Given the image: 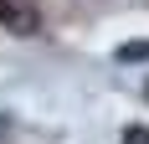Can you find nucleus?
<instances>
[{
  "mask_svg": "<svg viewBox=\"0 0 149 144\" xmlns=\"http://www.w3.org/2000/svg\"><path fill=\"white\" fill-rule=\"evenodd\" d=\"M123 144H149V129H129V134H123Z\"/></svg>",
  "mask_w": 149,
  "mask_h": 144,
  "instance_id": "obj_2",
  "label": "nucleus"
},
{
  "mask_svg": "<svg viewBox=\"0 0 149 144\" xmlns=\"http://www.w3.org/2000/svg\"><path fill=\"white\" fill-rule=\"evenodd\" d=\"M118 62H149V41H129V46H118Z\"/></svg>",
  "mask_w": 149,
  "mask_h": 144,
  "instance_id": "obj_1",
  "label": "nucleus"
}]
</instances>
